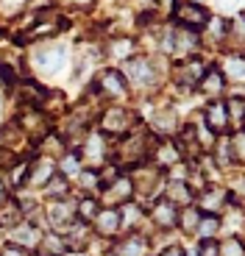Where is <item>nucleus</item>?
Returning a JSON list of instances; mask_svg holds the SVG:
<instances>
[{"label": "nucleus", "mask_w": 245, "mask_h": 256, "mask_svg": "<svg viewBox=\"0 0 245 256\" xmlns=\"http://www.w3.org/2000/svg\"><path fill=\"white\" fill-rule=\"evenodd\" d=\"M67 62H70V48L67 45H42L31 56V67L42 76H58L64 72Z\"/></svg>", "instance_id": "obj_4"}, {"label": "nucleus", "mask_w": 245, "mask_h": 256, "mask_svg": "<svg viewBox=\"0 0 245 256\" xmlns=\"http://www.w3.org/2000/svg\"><path fill=\"white\" fill-rule=\"evenodd\" d=\"M42 220H45V226L50 231H58V234H62L67 226L76 223V204H72L70 198L48 200V204L42 206Z\"/></svg>", "instance_id": "obj_8"}, {"label": "nucleus", "mask_w": 245, "mask_h": 256, "mask_svg": "<svg viewBox=\"0 0 245 256\" xmlns=\"http://www.w3.org/2000/svg\"><path fill=\"white\" fill-rule=\"evenodd\" d=\"M70 184H72L70 178H64V176L56 173V176H53V178L45 184L42 195H45L48 200H64V198H70Z\"/></svg>", "instance_id": "obj_25"}, {"label": "nucleus", "mask_w": 245, "mask_h": 256, "mask_svg": "<svg viewBox=\"0 0 245 256\" xmlns=\"http://www.w3.org/2000/svg\"><path fill=\"white\" fill-rule=\"evenodd\" d=\"M220 256H245V242L237 234H228L223 242H220Z\"/></svg>", "instance_id": "obj_32"}, {"label": "nucleus", "mask_w": 245, "mask_h": 256, "mask_svg": "<svg viewBox=\"0 0 245 256\" xmlns=\"http://www.w3.org/2000/svg\"><path fill=\"white\" fill-rule=\"evenodd\" d=\"M162 48H164V53H170V56L178 58V62H181V58H190V56H198V50H200V34L176 26L170 34H164Z\"/></svg>", "instance_id": "obj_6"}, {"label": "nucleus", "mask_w": 245, "mask_h": 256, "mask_svg": "<svg viewBox=\"0 0 245 256\" xmlns=\"http://www.w3.org/2000/svg\"><path fill=\"white\" fill-rule=\"evenodd\" d=\"M195 92H200V95L209 98V100L223 98V95H226V78H223V72L209 64V70L204 72V78H200V84H198V90H195Z\"/></svg>", "instance_id": "obj_19"}, {"label": "nucleus", "mask_w": 245, "mask_h": 256, "mask_svg": "<svg viewBox=\"0 0 245 256\" xmlns=\"http://www.w3.org/2000/svg\"><path fill=\"white\" fill-rule=\"evenodd\" d=\"M150 220L156 223V228H162V231H173L176 226H178V209H176V206L170 204V200L156 198L154 212H150Z\"/></svg>", "instance_id": "obj_20"}, {"label": "nucleus", "mask_w": 245, "mask_h": 256, "mask_svg": "<svg viewBox=\"0 0 245 256\" xmlns=\"http://www.w3.org/2000/svg\"><path fill=\"white\" fill-rule=\"evenodd\" d=\"M98 212H100V200H98L95 195H84L81 200H76V220L78 223L92 226V220H95Z\"/></svg>", "instance_id": "obj_24"}, {"label": "nucleus", "mask_w": 245, "mask_h": 256, "mask_svg": "<svg viewBox=\"0 0 245 256\" xmlns=\"http://www.w3.org/2000/svg\"><path fill=\"white\" fill-rule=\"evenodd\" d=\"M206 70H209V64L204 62V56H190V58L176 62V67H173L176 90H178V92H195Z\"/></svg>", "instance_id": "obj_5"}, {"label": "nucleus", "mask_w": 245, "mask_h": 256, "mask_svg": "<svg viewBox=\"0 0 245 256\" xmlns=\"http://www.w3.org/2000/svg\"><path fill=\"white\" fill-rule=\"evenodd\" d=\"M8 195H12V190H8L6 178H3V176H0V204H3V200H6Z\"/></svg>", "instance_id": "obj_38"}, {"label": "nucleus", "mask_w": 245, "mask_h": 256, "mask_svg": "<svg viewBox=\"0 0 245 256\" xmlns=\"http://www.w3.org/2000/svg\"><path fill=\"white\" fill-rule=\"evenodd\" d=\"M122 78L128 84V90H136V92H145V90H154L159 84V70H156V62L148 56H131L126 58L122 64Z\"/></svg>", "instance_id": "obj_2"}, {"label": "nucleus", "mask_w": 245, "mask_h": 256, "mask_svg": "<svg viewBox=\"0 0 245 256\" xmlns=\"http://www.w3.org/2000/svg\"><path fill=\"white\" fill-rule=\"evenodd\" d=\"M226 45H232V48H242L245 45V14H237L234 20H228Z\"/></svg>", "instance_id": "obj_26"}, {"label": "nucleus", "mask_w": 245, "mask_h": 256, "mask_svg": "<svg viewBox=\"0 0 245 256\" xmlns=\"http://www.w3.org/2000/svg\"><path fill=\"white\" fill-rule=\"evenodd\" d=\"M0 3H3L6 8H22V6L28 3V0H0Z\"/></svg>", "instance_id": "obj_39"}, {"label": "nucleus", "mask_w": 245, "mask_h": 256, "mask_svg": "<svg viewBox=\"0 0 245 256\" xmlns=\"http://www.w3.org/2000/svg\"><path fill=\"white\" fill-rule=\"evenodd\" d=\"M56 176V162L48 159V156H34L31 164H28V178H26V186L22 190H45V184Z\"/></svg>", "instance_id": "obj_14"}, {"label": "nucleus", "mask_w": 245, "mask_h": 256, "mask_svg": "<svg viewBox=\"0 0 245 256\" xmlns=\"http://www.w3.org/2000/svg\"><path fill=\"white\" fill-rule=\"evenodd\" d=\"M67 254V242L58 231H48L42 234V242H39V256H64Z\"/></svg>", "instance_id": "obj_23"}, {"label": "nucleus", "mask_w": 245, "mask_h": 256, "mask_svg": "<svg viewBox=\"0 0 245 256\" xmlns=\"http://www.w3.org/2000/svg\"><path fill=\"white\" fill-rule=\"evenodd\" d=\"M181 126H184V122H181L178 112H176L173 106H159V109L154 112V117H150V134L159 136V140L178 136Z\"/></svg>", "instance_id": "obj_12"}, {"label": "nucleus", "mask_w": 245, "mask_h": 256, "mask_svg": "<svg viewBox=\"0 0 245 256\" xmlns=\"http://www.w3.org/2000/svg\"><path fill=\"white\" fill-rule=\"evenodd\" d=\"M159 256H187V250L181 248V245H168L164 250H159Z\"/></svg>", "instance_id": "obj_37"}, {"label": "nucleus", "mask_w": 245, "mask_h": 256, "mask_svg": "<svg viewBox=\"0 0 245 256\" xmlns=\"http://www.w3.org/2000/svg\"><path fill=\"white\" fill-rule=\"evenodd\" d=\"M226 78V84H245V56L242 53H228L223 58V67H218Z\"/></svg>", "instance_id": "obj_21"}, {"label": "nucleus", "mask_w": 245, "mask_h": 256, "mask_svg": "<svg viewBox=\"0 0 245 256\" xmlns=\"http://www.w3.org/2000/svg\"><path fill=\"white\" fill-rule=\"evenodd\" d=\"M176 3H178V0H156V14H159V17H170Z\"/></svg>", "instance_id": "obj_36"}, {"label": "nucleus", "mask_w": 245, "mask_h": 256, "mask_svg": "<svg viewBox=\"0 0 245 256\" xmlns=\"http://www.w3.org/2000/svg\"><path fill=\"white\" fill-rule=\"evenodd\" d=\"M162 198L170 200L176 209H184V206H192L195 204V192L190 190L187 181H178V178H170L164 184V192H162Z\"/></svg>", "instance_id": "obj_18"}, {"label": "nucleus", "mask_w": 245, "mask_h": 256, "mask_svg": "<svg viewBox=\"0 0 245 256\" xmlns=\"http://www.w3.org/2000/svg\"><path fill=\"white\" fill-rule=\"evenodd\" d=\"M100 206H109V209H120L122 204L134 200V181H131L128 173H120L112 184H106L100 190Z\"/></svg>", "instance_id": "obj_9"}, {"label": "nucleus", "mask_w": 245, "mask_h": 256, "mask_svg": "<svg viewBox=\"0 0 245 256\" xmlns=\"http://www.w3.org/2000/svg\"><path fill=\"white\" fill-rule=\"evenodd\" d=\"M228 142H232L234 162H237V164H245V128H237V131L228 136Z\"/></svg>", "instance_id": "obj_33"}, {"label": "nucleus", "mask_w": 245, "mask_h": 256, "mask_svg": "<svg viewBox=\"0 0 245 256\" xmlns=\"http://www.w3.org/2000/svg\"><path fill=\"white\" fill-rule=\"evenodd\" d=\"M204 126H206L214 136L232 134V122H228V112H226V98L206 100V106H204Z\"/></svg>", "instance_id": "obj_13"}, {"label": "nucleus", "mask_w": 245, "mask_h": 256, "mask_svg": "<svg viewBox=\"0 0 245 256\" xmlns=\"http://www.w3.org/2000/svg\"><path fill=\"white\" fill-rule=\"evenodd\" d=\"M198 223H200L198 206H184V209H178V226H176V228H181L184 234H195V231H198Z\"/></svg>", "instance_id": "obj_28"}, {"label": "nucleus", "mask_w": 245, "mask_h": 256, "mask_svg": "<svg viewBox=\"0 0 245 256\" xmlns=\"http://www.w3.org/2000/svg\"><path fill=\"white\" fill-rule=\"evenodd\" d=\"M212 12H209L204 3H190V0H178L173 8V20L178 28H187V31H204V26L209 22Z\"/></svg>", "instance_id": "obj_7"}, {"label": "nucleus", "mask_w": 245, "mask_h": 256, "mask_svg": "<svg viewBox=\"0 0 245 256\" xmlns=\"http://www.w3.org/2000/svg\"><path fill=\"white\" fill-rule=\"evenodd\" d=\"M0 256H34L28 248H20L14 242H0Z\"/></svg>", "instance_id": "obj_35"}, {"label": "nucleus", "mask_w": 245, "mask_h": 256, "mask_svg": "<svg viewBox=\"0 0 245 256\" xmlns=\"http://www.w3.org/2000/svg\"><path fill=\"white\" fill-rule=\"evenodd\" d=\"M0 112H3V100H0Z\"/></svg>", "instance_id": "obj_42"}, {"label": "nucleus", "mask_w": 245, "mask_h": 256, "mask_svg": "<svg viewBox=\"0 0 245 256\" xmlns=\"http://www.w3.org/2000/svg\"><path fill=\"white\" fill-rule=\"evenodd\" d=\"M220 223H223L220 214H200V223H198V231H195V234H198L200 240H218Z\"/></svg>", "instance_id": "obj_29"}, {"label": "nucleus", "mask_w": 245, "mask_h": 256, "mask_svg": "<svg viewBox=\"0 0 245 256\" xmlns=\"http://www.w3.org/2000/svg\"><path fill=\"white\" fill-rule=\"evenodd\" d=\"M76 154L84 164V170H100L104 164L112 162V148L106 145V136L100 131H86L81 145L76 148Z\"/></svg>", "instance_id": "obj_3"}, {"label": "nucleus", "mask_w": 245, "mask_h": 256, "mask_svg": "<svg viewBox=\"0 0 245 256\" xmlns=\"http://www.w3.org/2000/svg\"><path fill=\"white\" fill-rule=\"evenodd\" d=\"M92 228L100 240H117L122 231V218L120 209H109V206H100V212L92 220Z\"/></svg>", "instance_id": "obj_15"}, {"label": "nucleus", "mask_w": 245, "mask_h": 256, "mask_svg": "<svg viewBox=\"0 0 245 256\" xmlns=\"http://www.w3.org/2000/svg\"><path fill=\"white\" fill-rule=\"evenodd\" d=\"M240 128H245V112H242V126H240Z\"/></svg>", "instance_id": "obj_40"}, {"label": "nucleus", "mask_w": 245, "mask_h": 256, "mask_svg": "<svg viewBox=\"0 0 245 256\" xmlns=\"http://www.w3.org/2000/svg\"><path fill=\"white\" fill-rule=\"evenodd\" d=\"M148 237L145 234H126V237H117L112 245V256H148Z\"/></svg>", "instance_id": "obj_17"}, {"label": "nucleus", "mask_w": 245, "mask_h": 256, "mask_svg": "<svg viewBox=\"0 0 245 256\" xmlns=\"http://www.w3.org/2000/svg\"><path fill=\"white\" fill-rule=\"evenodd\" d=\"M195 200H198V212H200V214H220V218H223L226 206L232 204V192H228L226 186L206 184L198 195H195Z\"/></svg>", "instance_id": "obj_10"}, {"label": "nucleus", "mask_w": 245, "mask_h": 256, "mask_svg": "<svg viewBox=\"0 0 245 256\" xmlns=\"http://www.w3.org/2000/svg\"><path fill=\"white\" fill-rule=\"evenodd\" d=\"M140 128V114L128 106H109L98 114V131L106 136V140H122L128 136L131 131Z\"/></svg>", "instance_id": "obj_1"}, {"label": "nucleus", "mask_w": 245, "mask_h": 256, "mask_svg": "<svg viewBox=\"0 0 245 256\" xmlns=\"http://www.w3.org/2000/svg\"><path fill=\"white\" fill-rule=\"evenodd\" d=\"M92 90L98 92L100 98H109V100H122V98L128 95V84H126V78H122L120 70H104L98 72L95 78V86Z\"/></svg>", "instance_id": "obj_11"}, {"label": "nucleus", "mask_w": 245, "mask_h": 256, "mask_svg": "<svg viewBox=\"0 0 245 256\" xmlns=\"http://www.w3.org/2000/svg\"><path fill=\"white\" fill-rule=\"evenodd\" d=\"M190 3H204V0H190Z\"/></svg>", "instance_id": "obj_41"}, {"label": "nucleus", "mask_w": 245, "mask_h": 256, "mask_svg": "<svg viewBox=\"0 0 245 256\" xmlns=\"http://www.w3.org/2000/svg\"><path fill=\"white\" fill-rule=\"evenodd\" d=\"M134 48H136V42L131 36H114L109 42V48H106V53L114 58H131V56H136Z\"/></svg>", "instance_id": "obj_27"}, {"label": "nucleus", "mask_w": 245, "mask_h": 256, "mask_svg": "<svg viewBox=\"0 0 245 256\" xmlns=\"http://www.w3.org/2000/svg\"><path fill=\"white\" fill-rule=\"evenodd\" d=\"M26 220V214H22V209H20V200L14 198V195H8L3 204H0V228H14L17 223H22Z\"/></svg>", "instance_id": "obj_22"}, {"label": "nucleus", "mask_w": 245, "mask_h": 256, "mask_svg": "<svg viewBox=\"0 0 245 256\" xmlns=\"http://www.w3.org/2000/svg\"><path fill=\"white\" fill-rule=\"evenodd\" d=\"M42 234H45V231L39 228L36 223L22 220V223H17L14 228H8V240H6V242H14V245L28 248V250H36L39 242H42Z\"/></svg>", "instance_id": "obj_16"}, {"label": "nucleus", "mask_w": 245, "mask_h": 256, "mask_svg": "<svg viewBox=\"0 0 245 256\" xmlns=\"http://www.w3.org/2000/svg\"><path fill=\"white\" fill-rule=\"evenodd\" d=\"M76 186L81 192H84V195H92V192H98L100 190V181H98V170H81V173L76 176Z\"/></svg>", "instance_id": "obj_31"}, {"label": "nucleus", "mask_w": 245, "mask_h": 256, "mask_svg": "<svg viewBox=\"0 0 245 256\" xmlns=\"http://www.w3.org/2000/svg\"><path fill=\"white\" fill-rule=\"evenodd\" d=\"M20 81H22V76L14 70L12 64H8V62H0V90H3V92H14Z\"/></svg>", "instance_id": "obj_30"}, {"label": "nucleus", "mask_w": 245, "mask_h": 256, "mask_svg": "<svg viewBox=\"0 0 245 256\" xmlns=\"http://www.w3.org/2000/svg\"><path fill=\"white\" fill-rule=\"evenodd\" d=\"M198 256H220V242L218 240H200L198 242Z\"/></svg>", "instance_id": "obj_34"}]
</instances>
